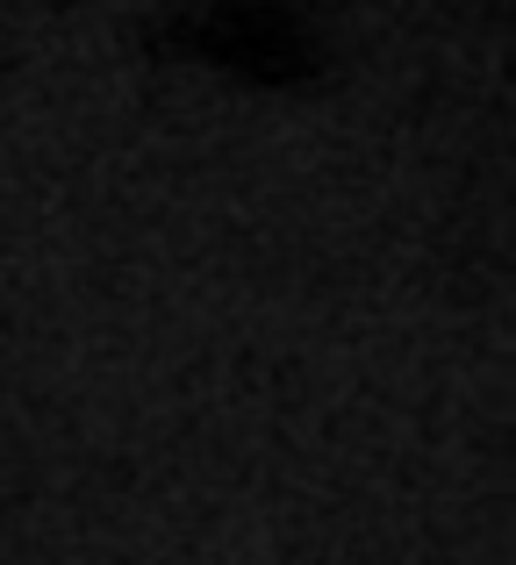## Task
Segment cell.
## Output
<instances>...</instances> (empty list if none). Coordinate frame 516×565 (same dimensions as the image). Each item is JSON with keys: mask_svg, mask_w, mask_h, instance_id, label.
I'll return each instance as SVG.
<instances>
[{"mask_svg": "<svg viewBox=\"0 0 516 565\" xmlns=\"http://www.w3.org/2000/svg\"><path fill=\"white\" fill-rule=\"evenodd\" d=\"M194 43L223 72H244V79H294V72H308V36L280 0H215L201 14Z\"/></svg>", "mask_w": 516, "mask_h": 565, "instance_id": "6da1fadb", "label": "cell"}]
</instances>
